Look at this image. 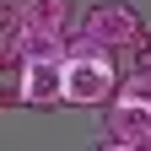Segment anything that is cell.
<instances>
[{"label":"cell","instance_id":"1","mask_svg":"<svg viewBox=\"0 0 151 151\" xmlns=\"http://www.w3.org/2000/svg\"><path fill=\"white\" fill-rule=\"evenodd\" d=\"M119 65H113V49L92 43V38L76 32L70 54H65V103L70 108H108L119 97Z\"/></svg>","mask_w":151,"mask_h":151},{"label":"cell","instance_id":"2","mask_svg":"<svg viewBox=\"0 0 151 151\" xmlns=\"http://www.w3.org/2000/svg\"><path fill=\"white\" fill-rule=\"evenodd\" d=\"M81 38H92V43L119 54V49H140L146 43V22H140V11L129 0H97L81 16Z\"/></svg>","mask_w":151,"mask_h":151},{"label":"cell","instance_id":"3","mask_svg":"<svg viewBox=\"0 0 151 151\" xmlns=\"http://www.w3.org/2000/svg\"><path fill=\"white\" fill-rule=\"evenodd\" d=\"M103 129H108V140H124V146L151 151V103L119 92V97L108 103V113H103Z\"/></svg>","mask_w":151,"mask_h":151},{"label":"cell","instance_id":"4","mask_svg":"<svg viewBox=\"0 0 151 151\" xmlns=\"http://www.w3.org/2000/svg\"><path fill=\"white\" fill-rule=\"evenodd\" d=\"M65 103V60H32L22 76V108H60Z\"/></svg>","mask_w":151,"mask_h":151},{"label":"cell","instance_id":"5","mask_svg":"<svg viewBox=\"0 0 151 151\" xmlns=\"http://www.w3.org/2000/svg\"><path fill=\"white\" fill-rule=\"evenodd\" d=\"M22 22L38 32H54V38H76V0H16Z\"/></svg>","mask_w":151,"mask_h":151},{"label":"cell","instance_id":"6","mask_svg":"<svg viewBox=\"0 0 151 151\" xmlns=\"http://www.w3.org/2000/svg\"><path fill=\"white\" fill-rule=\"evenodd\" d=\"M135 70H151V38H146V43L135 49Z\"/></svg>","mask_w":151,"mask_h":151},{"label":"cell","instance_id":"7","mask_svg":"<svg viewBox=\"0 0 151 151\" xmlns=\"http://www.w3.org/2000/svg\"><path fill=\"white\" fill-rule=\"evenodd\" d=\"M97 151H140V146H124V140H103Z\"/></svg>","mask_w":151,"mask_h":151}]
</instances>
